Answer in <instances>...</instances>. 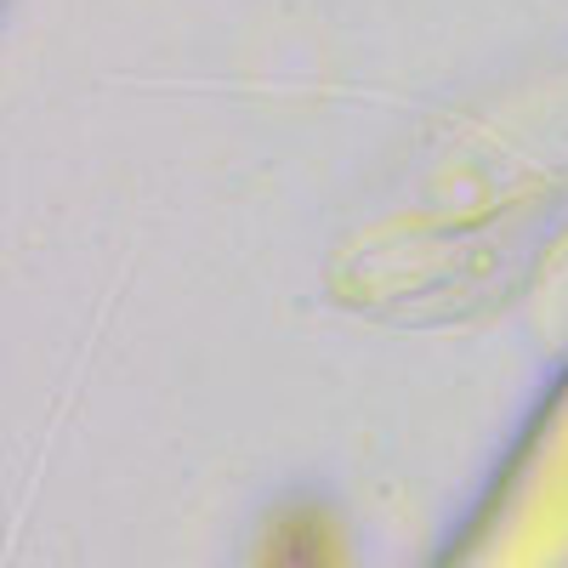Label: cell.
Here are the masks:
<instances>
[{
  "mask_svg": "<svg viewBox=\"0 0 568 568\" xmlns=\"http://www.w3.org/2000/svg\"><path fill=\"white\" fill-rule=\"evenodd\" d=\"M251 568H353V540L329 495H278L251 540Z\"/></svg>",
  "mask_w": 568,
  "mask_h": 568,
  "instance_id": "1",
  "label": "cell"
}]
</instances>
